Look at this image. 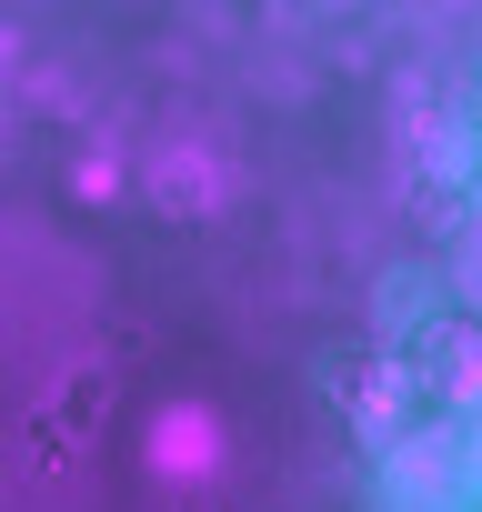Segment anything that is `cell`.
I'll list each match as a JSON object with an SVG mask.
<instances>
[{
	"mask_svg": "<svg viewBox=\"0 0 482 512\" xmlns=\"http://www.w3.org/2000/svg\"><path fill=\"white\" fill-rule=\"evenodd\" d=\"M211 462H221V422H211L201 402H161V412H151V472H181V482H191V472H211Z\"/></svg>",
	"mask_w": 482,
	"mask_h": 512,
	"instance_id": "6da1fadb",
	"label": "cell"
}]
</instances>
